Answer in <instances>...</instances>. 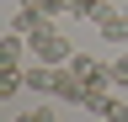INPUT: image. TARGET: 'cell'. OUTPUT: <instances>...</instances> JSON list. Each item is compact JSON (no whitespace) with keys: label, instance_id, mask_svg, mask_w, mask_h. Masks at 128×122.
Returning <instances> with one entry per match:
<instances>
[{"label":"cell","instance_id":"6da1fadb","mask_svg":"<svg viewBox=\"0 0 128 122\" xmlns=\"http://www.w3.org/2000/svg\"><path fill=\"white\" fill-rule=\"evenodd\" d=\"M27 42H32V53H38L43 64H70V58H75V48H70V37H64V32H59L54 21H43L38 32L27 37Z\"/></svg>","mask_w":128,"mask_h":122},{"label":"cell","instance_id":"7a4b0ae2","mask_svg":"<svg viewBox=\"0 0 128 122\" xmlns=\"http://www.w3.org/2000/svg\"><path fill=\"white\" fill-rule=\"evenodd\" d=\"M70 74H75L80 85H107V80H112V64H96L91 53H75V58H70Z\"/></svg>","mask_w":128,"mask_h":122},{"label":"cell","instance_id":"3957f363","mask_svg":"<svg viewBox=\"0 0 128 122\" xmlns=\"http://www.w3.org/2000/svg\"><path fill=\"white\" fill-rule=\"evenodd\" d=\"M54 80H59V64H32L27 69V90H38V96H54Z\"/></svg>","mask_w":128,"mask_h":122},{"label":"cell","instance_id":"277c9868","mask_svg":"<svg viewBox=\"0 0 128 122\" xmlns=\"http://www.w3.org/2000/svg\"><path fill=\"white\" fill-rule=\"evenodd\" d=\"M70 16H80V21H96V27H102V21L112 16V5H107V0H70Z\"/></svg>","mask_w":128,"mask_h":122},{"label":"cell","instance_id":"5b68a950","mask_svg":"<svg viewBox=\"0 0 128 122\" xmlns=\"http://www.w3.org/2000/svg\"><path fill=\"white\" fill-rule=\"evenodd\" d=\"M54 96H59V101H75V106H80V96H86V85H80L75 74H70V64H59V80H54Z\"/></svg>","mask_w":128,"mask_h":122},{"label":"cell","instance_id":"8992f818","mask_svg":"<svg viewBox=\"0 0 128 122\" xmlns=\"http://www.w3.org/2000/svg\"><path fill=\"white\" fill-rule=\"evenodd\" d=\"M22 85H27V74L16 69V64H6V69H0V101H11V96H16Z\"/></svg>","mask_w":128,"mask_h":122},{"label":"cell","instance_id":"52a82bcc","mask_svg":"<svg viewBox=\"0 0 128 122\" xmlns=\"http://www.w3.org/2000/svg\"><path fill=\"white\" fill-rule=\"evenodd\" d=\"M102 37L107 42H128V16H123V11H112V16L102 21Z\"/></svg>","mask_w":128,"mask_h":122},{"label":"cell","instance_id":"ba28073f","mask_svg":"<svg viewBox=\"0 0 128 122\" xmlns=\"http://www.w3.org/2000/svg\"><path fill=\"white\" fill-rule=\"evenodd\" d=\"M80 106H86V112H102V117H107V106H112V101H107V85H86Z\"/></svg>","mask_w":128,"mask_h":122},{"label":"cell","instance_id":"9c48e42d","mask_svg":"<svg viewBox=\"0 0 128 122\" xmlns=\"http://www.w3.org/2000/svg\"><path fill=\"white\" fill-rule=\"evenodd\" d=\"M0 58H6V64H16V58H22V32H6V42H0Z\"/></svg>","mask_w":128,"mask_h":122},{"label":"cell","instance_id":"30bf717a","mask_svg":"<svg viewBox=\"0 0 128 122\" xmlns=\"http://www.w3.org/2000/svg\"><path fill=\"white\" fill-rule=\"evenodd\" d=\"M112 85H128V53L112 58Z\"/></svg>","mask_w":128,"mask_h":122},{"label":"cell","instance_id":"8fae6325","mask_svg":"<svg viewBox=\"0 0 128 122\" xmlns=\"http://www.w3.org/2000/svg\"><path fill=\"white\" fill-rule=\"evenodd\" d=\"M27 117H32V122H59V117H54V106H32Z\"/></svg>","mask_w":128,"mask_h":122},{"label":"cell","instance_id":"7c38bea8","mask_svg":"<svg viewBox=\"0 0 128 122\" xmlns=\"http://www.w3.org/2000/svg\"><path fill=\"white\" fill-rule=\"evenodd\" d=\"M107 122H128V106H123V101H112V106H107Z\"/></svg>","mask_w":128,"mask_h":122},{"label":"cell","instance_id":"4fadbf2b","mask_svg":"<svg viewBox=\"0 0 128 122\" xmlns=\"http://www.w3.org/2000/svg\"><path fill=\"white\" fill-rule=\"evenodd\" d=\"M16 122H32V117H27V112H22V117H16Z\"/></svg>","mask_w":128,"mask_h":122}]
</instances>
